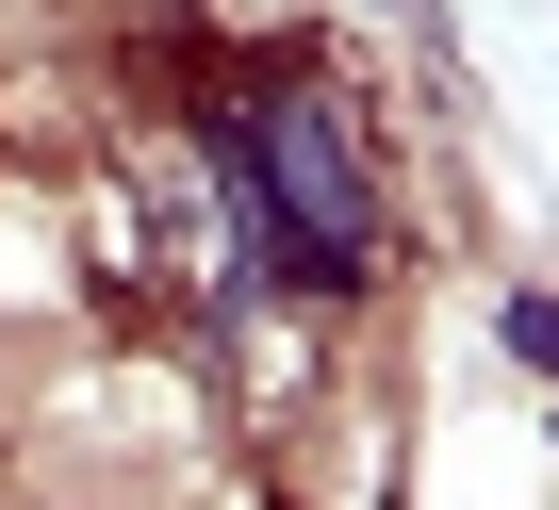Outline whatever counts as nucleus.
Here are the masks:
<instances>
[{
    "label": "nucleus",
    "mask_w": 559,
    "mask_h": 510,
    "mask_svg": "<svg viewBox=\"0 0 559 510\" xmlns=\"http://www.w3.org/2000/svg\"><path fill=\"white\" fill-rule=\"evenodd\" d=\"M198 165L230 198V247H247V281L280 297H362L395 264V214H379V116L313 67V50H263L198 99Z\"/></svg>",
    "instance_id": "nucleus-1"
}]
</instances>
